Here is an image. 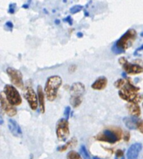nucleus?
I'll list each match as a JSON object with an SVG mask.
<instances>
[{"mask_svg": "<svg viewBox=\"0 0 143 159\" xmlns=\"http://www.w3.org/2000/svg\"><path fill=\"white\" fill-rule=\"evenodd\" d=\"M62 85V78L59 75L50 76L44 87V93L50 102H54L58 96V91Z\"/></svg>", "mask_w": 143, "mask_h": 159, "instance_id": "1", "label": "nucleus"}, {"mask_svg": "<svg viewBox=\"0 0 143 159\" xmlns=\"http://www.w3.org/2000/svg\"><path fill=\"white\" fill-rule=\"evenodd\" d=\"M86 93V87L81 82L74 83L70 89V105L73 107H78L82 102L84 94Z\"/></svg>", "mask_w": 143, "mask_h": 159, "instance_id": "2", "label": "nucleus"}, {"mask_svg": "<svg viewBox=\"0 0 143 159\" xmlns=\"http://www.w3.org/2000/svg\"><path fill=\"white\" fill-rule=\"evenodd\" d=\"M122 137V131L120 128H114V130L105 129L102 133L96 137V139L101 142H106L108 143L114 144L120 141Z\"/></svg>", "mask_w": 143, "mask_h": 159, "instance_id": "3", "label": "nucleus"}, {"mask_svg": "<svg viewBox=\"0 0 143 159\" xmlns=\"http://www.w3.org/2000/svg\"><path fill=\"white\" fill-rule=\"evenodd\" d=\"M119 63L127 74L134 75L143 72V61L141 59H136L132 63H131L126 60V57H121L119 58Z\"/></svg>", "mask_w": 143, "mask_h": 159, "instance_id": "4", "label": "nucleus"}, {"mask_svg": "<svg viewBox=\"0 0 143 159\" xmlns=\"http://www.w3.org/2000/svg\"><path fill=\"white\" fill-rule=\"evenodd\" d=\"M136 32L134 29H129L127 32H126L125 34H123L121 38L117 40L116 45L117 48H119L121 50H122L123 52H125L126 50L128 49L132 45L134 41L136 39Z\"/></svg>", "mask_w": 143, "mask_h": 159, "instance_id": "5", "label": "nucleus"}, {"mask_svg": "<svg viewBox=\"0 0 143 159\" xmlns=\"http://www.w3.org/2000/svg\"><path fill=\"white\" fill-rule=\"evenodd\" d=\"M3 92L5 94L6 98L8 99V102L12 105L18 106L22 103V98L20 94L13 85H9V84L5 85Z\"/></svg>", "mask_w": 143, "mask_h": 159, "instance_id": "6", "label": "nucleus"}, {"mask_svg": "<svg viewBox=\"0 0 143 159\" xmlns=\"http://www.w3.org/2000/svg\"><path fill=\"white\" fill-rule=\"evenodd\" d=\"M56 136L61 142H65L70 136L69 122L67 118H60L56 124Z\"/></svg>", "mask_w": 143, "mask_h": 159, "instance_id": "7", "label": "nucleus"}, {"mask_svg": "<svg viewBox=\"0 0 143 159\" xmlns=\"http://www.w3.org/2000/svg\"><path fill=\"white\" fill-rule=\"evenodd\" d=\"M6 73L10 78L11 83L18 89H23V74L20 71L13 68H8L6 70Z\"/></svg>", "mask_w": 143, "mask_h": 159, "instance_id": "8", "label": "nucleus"}, {"mask_svg": "<svg viewBox=\"0 0 143 159\" xmlns=\"http://www.w3.org/2000/svg\"><path fill=\"white\" fill-rule=\"evenodd\" d=\"M23 96L27 100L30 108L33 111H36L39 107V100H38V95L34 91V89L31 87H27L23 90Z\"/></svg>", "mask_w": 143, "mask_h": 159, "instance_id": "9", "label": "nucleus"}, {"mask_svg": "<svg viewBox=\"0 0 143 159\" xmlns=\"http://www.w3.org/2000/svg\"><path fill=\"white\" fill-rule=\"evenodd\" d=\"M0 105H1L2 110L8 117H14L17 114V109L15 106H13L8 102L3 92H1L0 93Z\"/></svg>", "mask_w": 143, "mask_h": 159, "instance_id": "10", "label": "nucleus"}, {"mask_svg": "<svg viewBox=\"0 0 143 159\" xmlns=\"http://www.w3.org/2000/svg\"><path fill=\"white\" fill-rule=\"evenodd\" d=\"M118 94L121 98H122L123 100H125L129 103H139L143 100V96L134 92L119 90Z\"/></svg>", "mask_w": 143, "mask_h": 159, "instance_id": "11", "label": "nucleus"}, {"mask_svg": "<svg viewBox=\"0 0 143 159\" xmlns=\"http://www.w3.org/2000/svg\"><path fill=\"white\" fill-rule=\"evenodd\" d=\"M141 149H142V145L140 143H136L131 145L126 152L127 159H137Z\"/></svg>", "mask_w": 143, "mask_h": 159, "instance_id": "12", "label": "nucleus"}, {"mask_svg": "<svg viewBox=\"0 0 143 159\" xmlns=\"http://www.w3.org/2000/svg\"><path fill=\"white\" fill-rule=\"evenodd\" d=\"M37 95H38V100H39V111L41 113H44L45 112V93H44V89H42L40 85H38L37 87Z\"/></svg>", "mask_w": 143, "mask_h": 159, "instance_id": "13", "label": "nucleus"}, {"mask_svg": "<svg viewBox=\"0 0 143 159\" xmlns=\"http://www.w3.org/2000/svg\"><path fill=\"white\" fill-rule=\"evenodd\" d=\"M107 84H108L107 78L104 76H101V77H99L93 84H91V89L94 90H97V91L103 90L106 88Z\"/></svg>", "mask_w": 143, "mask_h": 159, "instance_id": "14", "label": "nucleus"}, {"mask_svg": "<svg viewBox=\"0 0 143 159\" xmlns=\"http://www.w3.org/2000/svg\"><path fill=\"white\" fill-rule=\"evenodd\" d=\"M8 127L9 131H10V133L14 137H21V135H22V130H21L20 127H19V125H18L16 121H14L13 119H11V118L8 119Z\"/></svg>", "mask_w": 143, "mask_h": 159, "instance_id": "15", "label": "nucleus"}, {"mask_svg": "<svg viewBox=\"0 0 143 159\" xmlns=\"http://www.w3.org/2000/svg\"><path fill=\"white\" fill-rule=\"evenodd\" d=\"M123 122H124V124H125V126L128 129L134 130V129H137L138 123L140 121H138L137 117H126L123 118Z\"/></svg>", "mask_w": 143, "mask_h": 159, "instance_id": "16", "label": "nucleus"}, {"mask_svg": "<svg viewBox=\"0 0 143 159\" xmlns=\"http://www.w3.org/2000/svg\"><path fill=\"white\" fill-rule=\"evenodd\" d=\"M126 108H127L129 114L131 117H138L139 116H141V107L138 103H128L126 105Z\"/></svg>", "mask_w": 143, "mask_h": 159, "instance_id": "17", "label": "nucleus"}, {"mask_svg": "<svg viewBox=\"0 0 143 159\" xmlns=\"http://www.w3.org/2000/svg\"><path fill=\"white\" fill-rule=\"evenodd\" d=\"M76 144H77V139H76V138H72L70 141H68L65 145H63V146L61 147H59L57 150L59 152H65L66 151L67 149L75 147Z\"/></svg>", "mask_w": 143, "mask_h": 159, "instance_id": "18", "label": "nucleus"}, {"mask_svg": "<svg viewBox=\"0 0 143 159\" xmlns=\"http://www.w3.org/2000/svg\"><path fill=\"white\" fill-rule=\"evenodd\" d=\"M66 159H81V156L77 152L70 151L66 156Z\"/></svg>", "mask_w": 143, "mask_h": 159, "instance_id": "19", "label": "nucleus"}, {"mask_svg": "<svg viewBox=\"0 0 143 159\" xmlns=\"http://www.w3.org/2000/svg\"><path fill=\"white\" fill-rule=\"evenodd\" d=\"M80 152H81V155L83 157L84 159H91V156H90V154H89L88 151H87V148H86L85 145H82L81 147Z\"/></svg>", "mask_w": 143, "mask_h": 159, "instance_id": "20", "label": "nucleus"}, {"mask_svg": "<svg viewBox=\"0 0 143 159\" xmlns=\"http://www.w3.org/2000/svg\"><path fill=\"white\" fill-rule=\"evenodd\" d=\"M115 159H125V156H124V152L122 150H117L115 153Z\"/></svg>", "mask_w": 143, "mask_h": 159, "instance_id": "21", "label": "nucleus"}, {"mask_svg": "<svg viewBox=\"0 0 143 159\" xmlns=\"http://www.w3.org/2000/svg\"><path fill=\"white\" fill-rule=\"evenodd\" d=\"M83 8L82 6H80V5H76V6H74L73 8H70V13H76L80 12Z\"/></svg>", "mask_w": 143, "mask_h": 159, "instance_id": "22", "label": "nucleus"}, {"mask_svg": "<svg viewBox=\"0 0 143 159\" xmlns=\"http://www.w3.org/2000/svg\"><path fill=\"white\" fill-rule=\"evenodd\" d=\"M70 112H71V108H70V106H68V107H65V112H64V115H65V118H69L70 116Z\"/></svg>", "mask_w": 143, "mask_h": 159, "instance_id": "23", "label": "nucleus"}, {"mask_svg": "<svg viewBox=\"0 0 143 159\" xmlns=\"http://www.w3.org/2000/svg\"><path fill=\"white\" fill-rule=\"evenodd\" d=\"M137 129L141 133H142L143 134V120H141L140 122L138 123Z\"/></svg>", "mask_w": 143, "mask_h": 159, "instance_id": "24", "label": "nucleus"}, {"mask_svg": "<svg viewBox=\"0 0 143 159\" xmlns=\"http://www.w3.org/2000/svg\"><path fill=\"white\" fill-rule=\"evenodd\" d=\"M76 68H77V66H76V64H72V65H70V68H69V72H70V73H74V72L76 70Z\"/></svg>", "mask_w": 143, "mask_h": 159, "instance_id": "25", "label": "nucleus"}, {"mask_svg": "<svg viewBox=\"0 0 143 159\" xmlns=\"http://www.w3.org/2000/svg\"><path fill=\"white\" fill-rule=\"evenodd\" d=\"M129 139H130V133H129V132H126L125 134H124V140L126 142H128Z\"/></svg>", "mask_w": 143, "mask_h": 159, "instance_id": "26", "label": "nucleus"}, {"mask_svg": "<svg viewBox=\"0 0 143 159\" xmlns=\"http://www.w3.org/2000/svg\"><path fill=\"white\" fill-rule=\"evenodd\" d=\"M6 26H8L9 29H13V24L11 23V22H7V23H6Z\"/></svg>", "mask_w": 143, "mask_h": 159, "instance_id": "27", "label": "nucleus"}, {"mask_svg": "<svg viewBox=\"0 0 143 159\" xmlns=\"http://www.w3.org/2000/svg\"><path fill=\"white\" fill-rule=\"evenodd\" d=\"M65 21L69 22V24H70V25H71V24H72V19H71V18H70V16H69V17H67V18H65Z\"/></svg>", "mask_w": 143, "mask_h": 159, "instance_id": "28", "label": "nucleus"}, {"mask_svg": "<svg viewBox=\"0 0 143 159\" xmlns=\"http://www.w3.org/2000/svg\"><path fill=\"white\" fill-rule=\"evenodd\" d=\"M141 50H143V45H142V46H141V47L138 48L136 50V52H134V54H136V53H137V52H139V51H141Z\"/></svg>", "mask_w": 143, "mask_h": 159, "instance_id": "29", "label": "nucleus"}, {"mask_svg": "<svg viewBox=\"0 0 143 159\" xmlns=\"http://www.w3.org/2000/svg\"><path fill=\"white\" fill-rule=\"evenodd\" d=\"M77 35H78L79 38H81V37H83V34H81V33H78V34H77Z\"/></svg>", "mask_w": 143, "mask_h": 159, "instance_id": "30", "label": "nucleus"}, {"mask_svg": "<svg viewBox=\"0 0 143 159\" xmlns=\"http://www.w3.org/2000/svg\"><path fill=\"white\" fill-rule=\"evenodd\" d=\"M92 159H102L101 158V157H96V156H94L93 157H92Z\"/></svg>", "mask_w": 143, "mask_h": 159, "instance_id": "31", "label": "nucleus"}, {"mask_svg": "<svg viewBox=\"0 0 143 159\" xmlns=\"http://www.w3.org/2000/svg\"><path fill=\"white\" fill-rule=\"evenodd\" d=\"M55 23H56V24H59V23H60V21H59V20H56V21H55Z\"/></svg>", "mask_w": 143, "mask_h": 159, "instance_id": "32", "label": "nucleus"}]
</instances>
